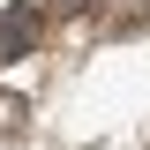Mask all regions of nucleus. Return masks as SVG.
<instances>
[{"label":"nucleus","mask_w":150,"mask_h":150,"mask_svg":"<svg viewBox=\"0 0 150 150\" xmlns=\"http://www.w3.org/2000/svg\"><path fill=\"white\" fill-rule=\"evenodd\" d=\"M38 38H45V8H38V0H8V8H0V68H8V60H30Z\"/></svg>","instance_id":"1"},{"label":"nucleus","mask_w":150,"mask_h":150,"mask_svg":"<svg viewBox=\"0 0 150 150\" xmlns=\"http://www.w3.org/2000/svg\"><path fill=\"white\" fill-rule=\"evenodd\" d=\"M23 120H30V105H23V98H15V90H0V135H15V128H23Z\"/></svg>","instance_id":"2"},{"label":"nucleus","mask_w":150,"mask_h":150,"mask_svg":"<svg viewBox=\"0 0 150 150\" xmlns=\"http://www.w3.org/2000/svg\"><path fill=\"white\" fill-rule=\"evenodd\" d=\"M38 8H45V15H90L98 0H38Z\"/></svg>","instance_id":"3"}]
</instances>
